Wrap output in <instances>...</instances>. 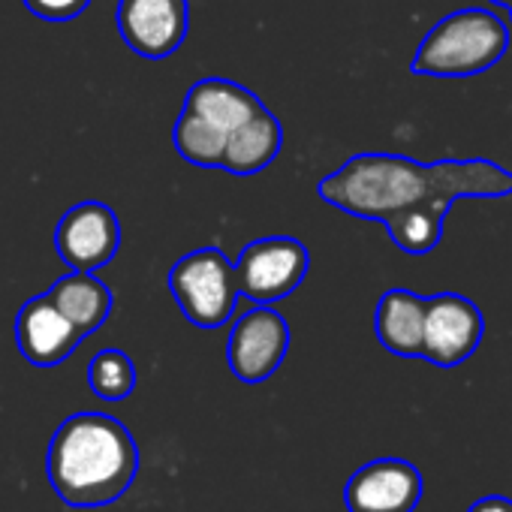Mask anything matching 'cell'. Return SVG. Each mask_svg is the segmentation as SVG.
<instances>
[{
    "instance_id": "6da1fadb",
    "label": "cell",
    "mask_w": 512,
    "mask_h": 512,
    "mask_svg": "<svg viewBox=\"0 0 512 512\" xmlns=\"http://www.w3.org/2000/svg\"><path fill=\"white\" fill-rule=\"evenodd\" d=\"M317 190L332 208L383 223L398 250L425 256L440 244L458 199L512 196V172L485 157L419 163L401 154H356Z\"/></svg>"
},
{
    "instance_id": "7a4b0ae2",
    "label": "cell",
    "mask_w": 512,
    "mask_h": 512,
    "mask_svg": "<svg viewBox=\"0 0 512 512\" xmlns=\"http://www.w3.org/2000/svg\"><path fill=\"white\" fill-rule=\"evenodd\" d=\"M139 449L127 425L106 413L64 419L49 443L46 473L67 506L94 509L115 503L136 479Z\"/></svg>"
},
{
    "instance_id": "3957f363",
    "label": "cell",
    "mask_w": 512,
    "mask_h": 512,
    "mask_svg": "<svg viewBox=\"0 0 512 512\" xmlns=\"http://www.w3.org/2000/svg\"><path fill=\"white\" fill-rule=\"evenodd\" d=\"M509 28L491 10H458L443 16L419 43L410 70L431 79H473L503 61Z\"/></svg>"
},
{
    "instance_id": "277c9868",
    "label": "cell",
    "mask_w": 512,
    "mask_h": 512,
    "mask_svg": "<svg viewBox=\"0 0 512 512\" xmlns=\"http://www.w3.org/2000/svg\"><path fill=\"white\" fill-rule=\"evenodd\" d=\"M169 290L181 314L199 329H220L238 305L235 266L217 247L184 253L169 269Z\"/></svg>"
},
{
    "instance_id": "5b68a950",
    "label": "cell",
    "mask_w": 512,
    "mask_h": 512,
    "mask_svg": "<svg viewBox=\"0 0 512 512\" xmlns=\"http://www.w3.org/2000/svg\"><path fill=\"white\" fill-rule=\"evenodd\" d=\"M311 266L308 247L290 235H269L250 241L235 260V284L238 296L272 305L287 299L305 281Z\"/></svg>"
},
{
    "instance_id": "8992f818",
    "label": "cell",
    "mask_w": 512,
    "mask_h": 512,
    "mask_svg": "<svg viewBox=\"0 0 512 512\" xmlns=\"http://www.w3.org/2000/svg\"><path fill=\"white\" fill-rule=\"evenodd\" d=\"M485 335V317L479 305L458 293H437L425 299L422 359L437 368H458L467 362Z\"/></svg>"
},
{
    "instance_id": "52a82bcc",
    "label": "cell",
    "mask_w": 512,
    "mask_h": 512,
    "mask_svg": "<svg viewBox=\"0 0 512 512\" xmlns=\"http://www.w3.org/2000/svg\"><path fill=\"white\" fill-rule=\"evenodd\" d=\"M287 350H290L287 320L272 305H260L235 320L226 344V359L241 383H263L281 368Z\"/></svg>"
},
{
    "instance_id": "ba28073f",
    "label": "cell",
    "mask_w": 512,
    "mask_h": 512,
    "mask_svg": "<svg viewBox=\"0 0 512 512\" xmlns=\"http://www.w3.org/2000/svg\"><path fill=\"white\" fill-rule=\"evenodd\" d=\"M118 244H121L118 214L103 202L73 205L55 229L58 256L73 272L103 269L106 263L115 260Z\"/></svg>"
},
{
    "instance_id": "9c48e42d",
    "label": "cell",
    "mask_w": 512,
    "mask_h": 512,
    "mask_svg": "<svg viewBox=\"0 0 512 512\" xmlns=\"http://www.w3.org/2000/svg\"><path fill=\"white\" fill-rule=\"evenodd\" d=\"M118 34L148 61H163L181 49L190 25L187 0H118Z\"/></svg>"
},
{
    "instance_id": "30bf717a",
    "label": "cell",
    "mask_w": 512,
    "mask_h": 512,
    "mask_svg": "<svg viewBox=\"0 0 512 512\" xmlns=\"http://www.w3.org/2000/svg\"><path fill=\"white\" fill-rule=\"evenodd\" d=\"M419 497L422 473L404 458H377L359 467L344 488L350 512H413Z\"/></svg>"
},
{
    "instance_id": "8fae6325",
    "label": "cell",
    "mask_w": 512,
    "mask_h": 512,
    "mask_svg": "<svg viewBox=\"0 0 512 512\" xmlns=\"http://www.w3.org/2000/svg\"><path fill=\"white\" fill-rule=\"evenodd\" d=\"M16 341L22 356L37 368H55L82 344L76 326L43 296L22 305L16 317Z\"/></svg>"
},
{
    "instance_id": "7c38bea8",
    "label": "cell",
    "mask_w": 512,
    "mask_h": 512,
    "mask_svg": "<svg viewBox=\"0 0 512 512\" xmlns=\"http://www.w3.org/2000/svg\"><path fill=\"white\" fill-rule=\"evenodd\" d=\"M281 145H284V127L278 115L260 106L244 124H238L229 133L223 157H220V169L229 175H241V178L256 175L281 154Z\"/></svg>"
},
{
    "instance_id": "4fadbf2b",
    "label": "cell",
    "mask_w": 512,
    "mask_h": 512,
    "mask_svg": "<svg viewBox=\"0 0 512 512\" xmlns=\"http://www.w3.org/2000/svg\"><path fill=\"white\" fill-rule=\"evenodd\" d=\"M263 106V100L253 91H247L238 82L229 79H202L196 82L187 97H184V109L187 115L205 121L208 127H214L217 133H223L229 139V133L244 124L256 109Z\"/></svg>"
},
{
    "instance_id": "5bb4252c",
    "label": "cell",
    "mask_w": 512,
    "mask_h": 512,
    "mask_svg": "<svg viewBox=\"0 0 512 512\" xmlns=\"http://www.w3.org/2000/svg\"><path fill=\"white\" fill-rule=\"evenodd\" d=\"M374 332L389 353L401 359H422L425 299L410 290L383 293L374 311Z\"/></svg>"
},
{
    "instance_id": "9a60e30c",
    "label": "cell",
    "mask_w": 512,
    "mask_h": 512,
    "mask_svg": "<svg viewBox=\"0 0 512 512\" xmlns=\"http://www.w3.org/2000/svg\"><path fill=\"white\" fill-rule=\"evenodd\" d=\"M46 299L76 326L82 338L97 332L112 314V290L94 272H70L52 284Z\"/></svg>"
},
{
    "instance_id": "2e32d148",
    "label": "cell",
    "mask_w": 512,
    "mask_h": 512,
    "mask_svg": "<svg viewBox=\"0 0 512 512\" xmlns=\"http://www.w3.org/2000/svg\"><path fill=\"white\" fill-rule=\"evenodd\" d=\"M175 148L193 166L220 169V157H223V148H226V136L217 133L214 127H208L205 121L181 112V118L175 124Z\"/></svg>"
},
{
    "instance_id": "e0dca14e",
    "label": "cell",
    "mask_w": 512,
    "mask_h": 512,
    "mask_svg": "<svg viewBox=\"0 0 512 512\" xmlns=\"http://www.w3.org/2000/svg\"><path fill=\"white\" fill-rule=\"evenodd\" d=\"M91 392L103 401H124L136 389V368L133 359L121 350H103L88 365Z\"/></svg>"
},
{
    "instance_id": "ac0fdd59",
    "label": "cell",
    "mask_w": 512,
    "mask_h": 512,
    "mask_svg": "<svg viewBox=\"0 0 512 512\" xmlns=\"http://www.w3.org/2000/svg\"><path fill=\"white\" fill-rule=\"evenodd\" d=\"M22 4L37 19H46V22H70V19L82 16L91 7V0H22Z\"/></svg>"
},
{
    "instance_id": "d6986e66",
    "label": "cell",
    "mask_w": 512,
    "mask_h": 512,
    "mask_svg": "<svg viewBox=\"0 0 512 512\" xmlns=\"http://www.w3.org/2000/svg\"><path fill=\"white\" fill-rule=\"evenodd\" d=\"M467 512H512V500L503 494H488V497H479Z\"/></svg>"
},
{
    "instance_id": "ffe728a7",
    "label": "cell",
    "mask_w": 512,
    "mask_h": 512,
    "mask_svg": "<svg viewBox=\"0 0 512 512\" xmlns=\"http://www.w3.org/2000/svg\"><path fill=\"white\" fill-rule=\"evenodd\" d=\"M491 4H497V7H503V10H509V7H512V0H491Z\"/></svg>"
},
{
    "instance_id": "44dd1931",
    "label": "cell",
    "mask_w": 512,
    "mask_h": 512,
    "mask_svg": "<svg viewBox=\"0 0 512 512\" xmlns=\"http://www.w3.org/2000/svg\"><path fill=\"white\" fill-rule=\"evenodd\" d=\"M509 19H512V7H509Z\"/></svg>"
}]
</instances>
